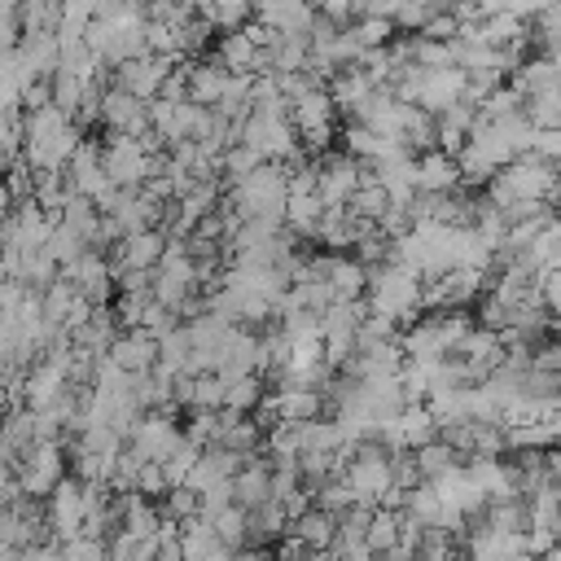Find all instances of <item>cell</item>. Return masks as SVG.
Listing matches in <instances>:
<instances>
[{
  "instance_id": "obj_8",
  "label": "cell",
  "mask_w": 561,
  "mask_h": 561,
  "mask_svg": "<svg viewBox=\"0 0 561 561\" xmlns=\"http://www.w3.org/2000/svg\"><path fill=\"white\" fill-rule=\"evenodd\" d=\"M136 491H145L149 500H162V495L171 491V478H167L162 460H145V465H140V473H136Z\"/></svg>"
},
{
  "instance_id": "obj_7",
  "label": "cell",
  "mask_w": 561,
  "mask_h": 561,
  "mask_svg": "<svg viewBox=\"0 0 561 561\" xmlns=\"http://www.w3.org/2000/svg\"><path fill=\"white\" fill-rule=\"evenodd\" d=\"M88 88H92V79H83L79 70H70V66H57V70H53V101H57L70 118H75V110L83 105Z\"/></svg>"
},
{
  "instance_id": "obj_4",
  "label": "cell",
  "mask_w": 561,
  "mask_h": 561,
  "mask_svg": "<svg viewBox=\"0 0 561 561\" xmlns=\"http://www.w3.org/2000/svg\"><path fill=\"white\" fill-rule=\"evenodd\" d=\"M289 530H294L311 552H329V543H333V535H337V513L311 504V508H302L298 517H289Z\"/></svg>"
},
{
  "instance_id": "obj_3",
  "label": "cell",
  "mask_w": 561,
  "mask_h": 561,
  "mask_svg": "<svg viewBox=\"0 0 561 561\" xmlns=\"http://www.w3.org/2000/svg\"><path fill=\"white\" fill-rule=\"evenodd\" d=\"M460 188V162L447 149H421L416 153V193H451Z\"/></svg>"
},
{
  "instance_id": "obj_1",
  "label": "cell",
  "mask_w": 561,
  "mask_h": 561,
  "mask_svg": "<svg viewBox=\"0 0 561 561\" xmlns=\"http://www.w3.org/2000/svg\"><path fill=\"white\" fill-rule=\"evenodd\" d=\"M48 530L66 543V539H75L79 530H83V513H88V500H83V478H75V473H66L53 491H48Z\"/></svg>"
},
{
  "instance_id": "obj_5",
  "label": "cell",
  "mask_w": 561,
  "mask_h": 561,
  "mask_svg": "<svg viewBox=\"0 0 561 561\" xmlns=\"http://www.w3.org/2000/svg\"><path fill=\"white\" fill-rule=\"evenodd\" d=\"M254 53H259V44L250 39L245 26L219 31V39H215V48H210V57H215L224 70H245V75H250V66H254Z\"/></svg>"
},
{
  "instance_id": "obj_6",
  "label": "cell",
  "mask_w": 561,
  "mask_h": 561,
  "mask_svg": "<svg viewBox=\"0 0 561 561\" xmlns=\"http://www.w3.org/2000/svg\"><path fill=\"white\" fill-rule=\"evenodd\" d=\"M412 456H416V465H421V478H438L443 469H451V465H460V460H465V456H460L443 434H434L430 443L412 447Z\"/></svg>"
},
{
  "instance_id": "obj_2",
  "label": "cell",
  "mask_w": 561,
  "mask_h": 561,
  "mask_svg": "<svg viewBox=\"0 0 561 561\" xmlns=\"http://www.w3.org/2000/svg\"><path fill=\"white\" fill-rule=\"evenodd\" d=\"M110 359L123 373H149L158 364V337L149 329H118V337L110 342Z\"/></svg>"
}]
</instances>
